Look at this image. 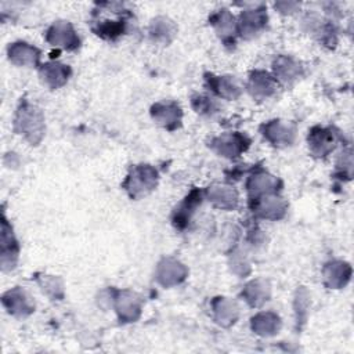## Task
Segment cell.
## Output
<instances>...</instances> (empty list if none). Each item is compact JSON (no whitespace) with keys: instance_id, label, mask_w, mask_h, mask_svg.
<instances>
[{"instance_id":"4fadbf2b","label":"cell","mask_w":354,"mask_h":354,"mask_svg":"<svg viewBox=\"0 0 354 354\" xmlns=\"http://www.w3.org/2000/svg\"><path fill=\"white\" fill-rule=\"evenodd\" d=\"M281 181L266 173V171H257L252 174L246 183V189L249 192V198H257L263 195H270V194H277L279 189Z\"/></svg>"},{"instance_id":"4316f807","label":"cell","mask_w":354,"mask_h":354,"mask_svg":"<svg viewBox=\"0 0 354 354\" xmlns=\"http://www.w3.org/2000/svg\"><path fill=\"white\" fill-rule=\"evenodd\" d=\"M213 306V313H214V319L220 325L228 326L234 324L238 318V307L235 306L234 301L228 300L227 297H216L212 303Z\"/></svg>"},{"instance_id":"5bb4252c","label":"cell","mask_w":354,"mask_h":354,"mask_svg":"<svg viewBox=\"0 0 354 354\" xmlns=\"http://www.w3.org/2000/svg\"><path fill=\"white\" fill-rule=\"evenodd\" d=\"M113 301L116 313L122 321L131 322L138 318L141 306L140 299L134 293L129 290H119L116 292V296H113Z\"/></svg>"},{"instance_id":"f546056e","label":"cell","mask_w":354,"mask_h":354,"mask_svg":"<svg viewBox=\"0 0 354 354\" xmlns=\"http://www.w3.org/2000/svg\"><path fill=\"white\" fill-rule=\"evenodd\" d=\"M192 106L198 113H202V115H213L218 109L216 101L207 95L192 97Z\"/></svg>"},{"instance_id":"d6986e66","label":"cell","mask_w":354,"mask_h":354,"mask_svg":"<svg viewBox=\"0 0 354 354\" xmlns=\"http://www.w3.org/2000/svg\"><path fill=\"white\" fill-rule=\"evenodd\" d=\"M8 58L19 66H36L40 59V51L25 41H15L8 46Z\"/></svg>"},{"instance_id":"ba28073f","label":"cell","mask_w":354,"mask_h":354,"mask_svg":"<svg viewBox=\"0 0 354 354\" xmlns=\"http://www.w3.org/2000/svg\"><path fill=\"white\" fill-rule=\"evenodd\" d=\"M336 141V133H333L330 127L315 126L308 131L307 137L310 152L317 158L328 156L335 149Z\"/></svg>"},{"instance_id":"d4e9b609","label":"cell","mask_w":354,"mask_h":354,"mask_svg":"<svg viewBox=\"0 0 354 354\" xmlns=\"http://www.w3.org/2000/svg\"><path fill=\"white\" fill-rule=\"evenodd\" d=\"M201 192L198 189H192L188 194V196L181 202V205L176 207L173 213V224L176 225V228H184L187 225V223L191 218V214L195 212L196 206L201 205Z\"/></svg>"},{"instance_id":"4dcf8cb0","label":"cell","mask_w":354,"mask_h":354,"mask_svg":"<svg viewBox=\"0 0 354 354\" xmlns=\"http://www.w3.org/2000/svg\"><path fill=\"white\" fill-rule=\"evenodd\" d=\"M351 166H353L351 149H346L342 152L340 159L337 160V169L340 170V176H344L350 180L351 178Z\"/></svg>"},{"instance_id":"83f0119b","label":"cell","mask_w":354,"mask_h":354,"mask_svg":"<svg viewBox=\"0 0 354 354\" xmlns=\"http://www.w3.org/2000/svg\"><path fill=\"white\" fill-rule=\"evenodd\" d=\"M281 328V319L274 313H259L252 318V329L260 336H271L278 333Z\"/></svg>"},{"instance_id":"30bf717a","label":"cell","mask_w":354,"mask_h":354,"mask_svg":"<svg viewBox=\"0 0 354 354\" xmlns=\"http://www.w3.org/2000/svg\"><path fill=\"white\" fill-rule=\"evenodd\" d=\"M188 271L184 267V264H181L178 260L173 259V257H166L163 259L158 267H156V281L169 288V286H174L178 285L180 282H183L187 277Z\"/></svg>"},{"instance_id":"8992f818","label":"cell","mask_w":354,"mask_h":354,"mask_svg":"<svg viewBox=\"0 0 354 354\" xmlns=\"http://www.w3.org/2000/svg\"><path fill=\"white\" fill-rule=\"evenodd\" d=\"M267 21H268V15L263 6L246 8L241 12L239 19L236 21L238 33L245 39H250L266 28Z\"/></svg>"},{"instance_id":"ac0fdd59","label":"cell","mask_w":354,"mask_h":354,"mask_svg":"<svg viewBox=\"0 0 354 354\" xmlns=\"http://www.w3.org/2000/svg\"><path fill=\"white\" fill-rule=\"evenodd\" d=\"M278 82L266 71H253L248 80V90L256 98H267L277 90Z\"/></svg>"},{"instance_id":"44dd1931","label":"cell","mask_w":354,"mask_h":354,"mask_svg":"<svg viewBox=\"0 0 354 354\" xmlns=\"http://www.w3.org/2000/svg\"><path fill=\"white\" fill-rule=\"evenodd\" d=\"M3 304L10 314L17 317L29 315L35 310V306L30 303L26 293L19 288H14L4 293Z\"/></svg>"},{"instance_id":"5b68a950","label":"cell","mask_w":354,"mask_h":354,"mask_svg":"<svg viewBox=\"0 0 354 354\" xmlns=\"http://www.w3.org/2000/svg\"><path fill=\"white\" fill-rule=\"evenodd\" d=\"M46 40L54 47L76 50L80 46V39L68 21L54 22L46 32Z\"/></svg>"},{"instance_id":"7402d4cb","label":"cell","mask_w":354,"mask_h":354,"mask_svg":"<svg viewBox=\"0 0 354 354\" xmlns=\"http://www.w3.org/2000/svg\"><path fill=\"white\" fill-rule=\"evenodd\" d=\"M274 77L278 82L282 83H290L296 79H299L303 73V68L300 65V62H297L296 59H293L292 57H286V55H279L275 61H274Z\"/></svg>"},{"instance_id":"ffe728a7","label":"cell","mask_w":354,"mask_h":354,"mask_svg":"<svg viewBox=\"0 0 354 354\" xmlns=\"http://www.w3.org/2000/svg\"><path fill=\"white\" fill-rule=\"evenodd\" d=\"M41 80L51 88H58L64 86L69 76H71V68L61 62H46L39 69Z\"/></svg>"},{"instance_id":"603a6c76","label":"cell","mask_w":354,"mask_h":354,"mask_svg":"<svg viewBox=\"0 0 354 354\" xmlns=\"http://www.w3.org/2000/svg\"><path fill=\"white\" fill-rule=\"evenodd\" d=\"M206 195L209 201H212L217 207L221 209H235L238 205V194L230 185L214 184L206 189Z\"/></svg>"},{"instance_id":"7a4b0ae2","label":"cell","mask_w":354,"mask_h":354,"mask_svg":"<svg viewBox=\"0 0 354 354\" xmlns=\"http://www.w3.org/2000/svg\"><path fill=\"white\" fill-rule=\"evenodd\" d=\"M158 184V171L149 165L133 166L123 181V188L133 199L145 196Z\"/></svg>"},{"instance_id":"484cf974","label":"cell","mask_w":354,"mask_h":354,"mask_svg":"<svg viewBox=\"0 0 354 354\" xmlns=\"http://www.w3.org/2000/svg\"><path fill=\"white\" fill-rule=\"evenodd\" d=\"M242 297L252 307H260L270 297V285L264 279H253L242 290Z\"/></svg>"},{"instance_id":"cb8c5ba5","label":"cell","mask_w":354,"mask_h":354,"mask_svg":"<svg viewBox=\"0 0 354 354\" xmlns=\"http://www.w3.org/2000/svg\"><path fill=\"white\" fill-rule=\"evenodd\" d=\"M177 33L176 24L167 17H156L149 24V37L162 44L170 43Z\"/></svg>"},{"instance_id":"2e32d148","label":"cell","mask_w":354,"mask_h":354,"mask_svg":"<svg viewBox=\"0 0 354 354\" xmlns=\"http://www.w3.org/2000/svg\"><path fill=\"white\" fill-rule=\"evenodd\" d=\"M322 274L326 286H329L330 289H340L346 286V283L350 281L351 267L346 261L333 260L325 264Z\"/></svg>"},{"instance_id":"f1b7e54d","label":"cell","mask_w":354,"mask_h":354,"mask_svg":"<svg viewBox=\"0 0 354 354\" xmlns=\"http://www.w3.org/2000/svg\"><path fill=\"white\" fill-rule=\"evenodd\" d=\"M37 282L41 286L43 292H46L51 297L61 299L64 296L62 283H61V281L58 278H55L53 275H41L40 278H37Z\"/></svg>"},{"instance_id":"7c38bea8","label":"cell","mask_w":354,"mask_h":354,"mask_svg":"<svg viewBox=\"0 0 354 354\" xmlns=\"http://www.w3.org/2000/svg\"><path fill=\"white\" fill-rule=\"evenodd\" d=\"M210 25L216 29L224 43H235V35L238 33V22L235 17L227 8L217 10L209 17Z\"/></svg>"},{"instance_id":"3957f363","label":"cell","mask_w":354,"mask_h":354,"mask_svg":"<svg viewBox=\"0 0 354 354\" xmlns=\"http://www.w3.org/2000/svg\"><path fill=\"white\" fill-rule=\"evenodd\" d=\"M209 145L220 156L236 158L249 148L250 140L246 134L235 131V133H227V134L214 137Z\"/></svg>"},{"instance_id":"8fae6325","label":"cell","mask_w":354,"mask_h":354,"mask_svg":"<svg viewBox=\"0 0 354 354\" xmlns=\"http://www.w3.org/2000/svg\"><path fill=\"white\" fill-rule=\"evenodd\" d=\"M261 134L274 147H288L295 140V129L282 120H268L261 126Z\"/></svg>"},{"instance_id":"1f68e13d","label":"cell","mask_w":354,"mask_h":354,"mask_svg":"<svg viewBox=\"0 0 354 354\" xmlns=\"http://www.w3.org/2000/svg\"><path fill=\"white\" fill-rule=\"evenodd\" d=\"M299 7L297 3H293V1H281V3H275V8L279 11V12H283V14H290L293 11H296V8Z\"/></svg>"},{"instance_id":"e0dca14e","label":"cell","mask_w":354,"mask_h":354,"mask_svg":"<svg viewBox=\"0 0 354 354\" xmlns=\"http://www.w3.org/2000/svg\"><path fill=\"white\" fill-rule=\"evenodd\" d=\"M205 82L206 86L221 98L235 100L241 94V87L232 76H216L213 73H206Z\"/></svg>"},{"instance_id":"6da1fadb","label":"cell","mask_w":354,"mask_h":354,"mask_svg":"<svg viewBox=\"0 0 354 354\" xmlns=\"http://www.w3.org/2000/svg\"><path fill=\"white\" fill-rule=\"evenodd\" d=\"M14 129L32 145H37L41 141L46 129L41 111L28 100H22L15 112Z\"/></svg>"},{"instance_id":"52a82bcc","label":"cell","mask_w":354,"mask_h":354,"mask_svg":"<svg viewBox=\"0 0 354 354\" xmlns=\"http://www.w3.org/2000/svg\"><path fill=\"white\" fill-rule=\"evenodd\" d=\"M250 209L260 218L278 220L283 217L286 212V203L277 194H270V195L252 198Z\"/></svg>"},{"instance_id":"277c9868","label":"cell","mask_w":354,"mask_h":354,"mask_svg":"<svg viewBox=\"0 0 354 354\" xmlns=\"http://www.w3.org/2000/svg\"><path fill=\"white\" fill-rule=\"evenodd\" d=\"M130 17L131 14L129 12V10H124L115 18H108V17H104L101 19L93 18V32L101 39L116 40L126 32Z\"/></svg>"},{"instance_id":"9a60e30c","label":"cell","mask_w":354,"mask_h":354,"mask_svg":"<svg viewBox=\"0 0 354 354\" xmlns=\"http://www.w3.org/2000/svg\"><path fill=\"white\" fill-rule=\"evenodd\" d=\"M18 242L12 234L11 227L8 225L7 220L3 216L1 221V266L3 270H11L14 268L17 259H18Z\"/></svg>"},{"instance_id":"9c48e42d","label":"cell","mask_w":354,"mask_h":354,"mask_svg":"<svg viewBox=\"0 0 354 354\" xmlns=\"http://www.w3.org/2000/svg\"><path fill=\"white\" fill-rule=\"evenodd\" d=\"M152 119L162 126L163 129L173 131L180 127L183 119V111L178 104L169 101V102H156L151 108Z\"/></svg>"}]
</instances>
